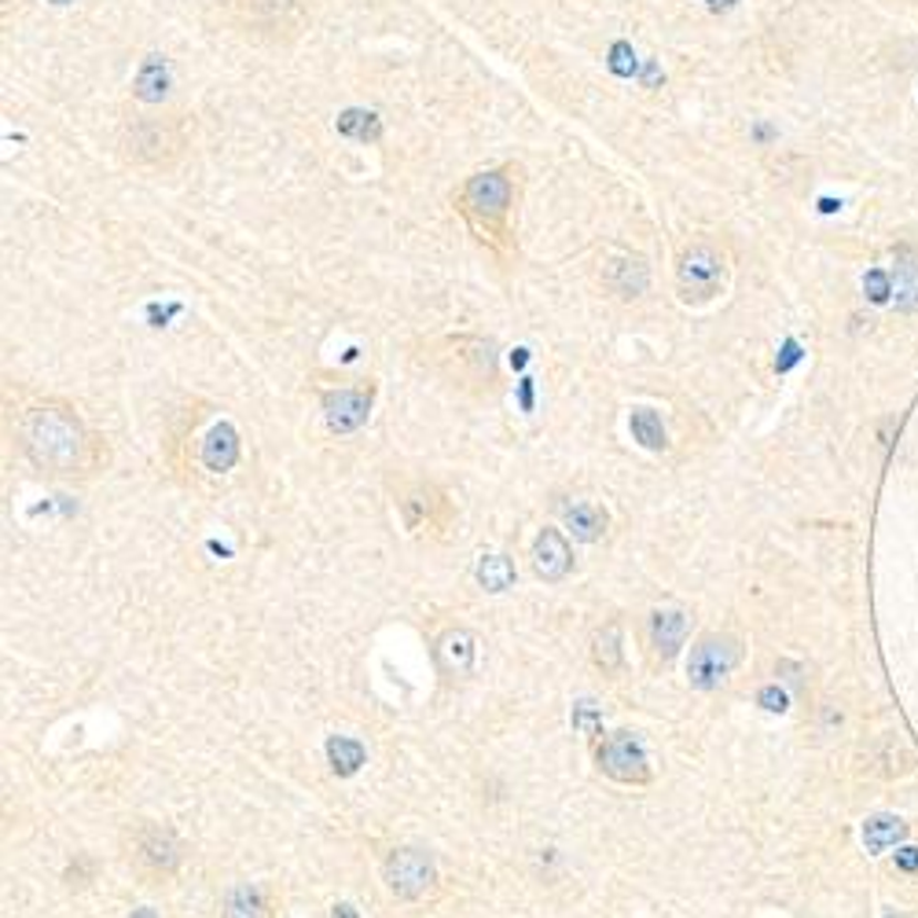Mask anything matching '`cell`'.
<instances>
[{
	"label": "cell",
	"instance_id": "1",
	"mask_svg": "<svg viewBox=\"0 0 918 918\" xmlns=\"http://www.w3.org/2000/svg\"><path fill=\"white\" fill-rule=\"evenodd\" d=\"M522 166L497 163L459 180L452 191V210L463 217L467 232L497 261L519 258V202H522Z\"/></svg>",
	"mask_w": 918,
	"mask_h": 918
},
{
	"label": "cell",
	"instance_id": "2",
	"mask_svg": "<svg viewBox=\"0 0 918 918\" xmlns=\"http://www.w3.org/2000/svg\"><path fill=\"white\" fill-rule=\"evenodd\" d=\"M19 449L27 452L33 467L55 478L96 474L100 463L107 459L103 441L63 400H41V405H30L22 411Z\"/></svg>",
	"mask_w": 918,
	"mask_h": 918
},
{
	"label": "cell",
	"instance_id": "3",
	"mask_svg": "<svg viewBox=\"0 0 918 918\" xmlns=\"http://www.w3.org/2000/svg\"><path fill=\"white\" fill-rule=\"evenodd\" d=\"M423 364L463 394H489L500 383L497 342L486 335H441L423 346Z\"/></svg>",
	"mask_w": 918,
	"mask_h": 918
},
{
	"label": "cell",
	"instance_id": "4",
	"mask_svg": "<svg viewBox=\"0 0 918 918\" xmlns=\"http://www.w3.org/2000/svg\"><path fill=\"white\" fill-rule=\"evenodd\" d=\"M188 122L184 118H133L118 133V155L125 166L147 174H169L188 155Z\"/></svg>",
	"mask_w": 918,
	"mask_h": 918
},
{
	"label": "cell",
	"instance_id": "5",
	"mask_svg": "<svg viewBox=\"0 0 918 918\" xmlns=\"http://www.w3.org/2000/svg\"><path fill=\"white\" fill-rule=\"evenodd\" d=\"M728 275H731V261L728 250L709 236H695L676 250L672 261V280H676V294H680L684 305H709L717 302L720 294L728 291Z\"/></svg>",
	"mask_w": 918,
	"mask_h": 918
},
{
	"label": "cell",
	"instance_id": "6",
	"mask_svg": "<svg viewBox=\"0 0 918 918\" xmlns=\"http://www.w3.org/2000/svg\"><path fill=\"white\" fill-rule=\"evenodd\" d=\"M184 842L174 826L166 823H140L129 834V867L140 875L147 886L169 882L184 867Z\"/></svg>",
	"mask_w": 918,
	"mask_h": 918
},
{
	"label": "cell",
	"instance_id": "7",
	"mask_svg": "<svg viewBox=\"0 0 918 918\" xmlns=\"http://www.w3.org/2000/svg\"><path fill=\"white\" fill-rule=\"evenodd\" d=\"M742 661V639L731 633H706L687 658V684L695 691H717Z\"/></svg>",
	"mask_w": 918,
	"mask_h": 918
},
{
	"label": "cell",
	"instance_id": "8",
	"mask_svg": "<svg viewBox=\"0 0 918 918\" xmlns=\"http://www.w3.org/2000/svg\"><path fill=\"white\" fill-rule=\"evenodd\" d=\"M383 882L389 889V897L397 900H423L430 897L438 886V864L427 848L416 845H400L383 859Z\"/></svg>",
	"mask_w": 918,
	"mask_h": 918
},
{
	"label": "cell",
	"instance_id": "9",
	"mask_svg": "<svg viewBox=\"0 0 918 918\" xmlns=\"http://www.w3.org/2000/svg\"><path fill=\"white\" fill-rule=\"evenodd\" d=\"M400 522L416 536H438L452 525V500L434 481H411L397 497Z\"/></svg>",
	"mask_w": 918,
	"mask_h": 918
},
{
	"label": "cell",
	"instance_id": "10",
	"mask_svg": "<svg viewBox=\"0 0 918 918\" xmlns=\"http://www.w3.org/2000/svg\"><path fill=\"white\" fill-rule=\"evenodd\" d=\"M595 761H599V772L606 779H614V783H622V786H647L654 779L650 757L633 731L606 734L599 742V750H595Z\"/></svg>",
	"mask_w": 918,
	"mask_h": 918
},
{
	"label": "cell",
	"instance_id": "11",
	"mask_svg": "<svg viewBox=\"0 0 918 918\" xmlns=\"http://www.w3.org/2000/svg\"><path fill=\"white\" fill-rule=\"evenodd\" d=\"M372 400H375V383L324 389V394H320V408H324L327 430L331 434L361 430L367 423V416H372Z\"/></svg>",
	"mask_w": 918,
	"mask_h": 918
},
{
	"label": "cell",
	"instance_id": "12",
	"mask_svg": "<svg viewBox=\"0 0 918 918\" xmlns=\"http://www.w3.org/2000/svg\"><path fill=\"white\" fill-rule=\"evenodd\" d=\"M687 633H691V617L676 606H661V611L650 614L647 622V639H650V654L654 661H672L680 647L687 643Z\"/></svg>",
	"mask_w": 918,
	"mask_h": 918
},
{
	"label": "cell",
	"instance_id": "13",
	"mask_svg": "<svg viewBox=\"0 0 918 918\" xmlns=\"http://www.w3.org/2000/svg\"><path fill=\"white\" fill-rule=\"evenodd\" d=\"M530 559H533V573L541 581H547V584L566 581L570 570H573V551H570L566 536H562L559 530H541V533H536Z\"/></svg>",
	"mask_w": 918,
	"mask_h": 918
},
{
	"label": "cell",
	"instance_id": "14",
	"mask_svg": "<svg viewBox=\"0 0 918 918\" xmlns=\"http://www.w3.org/2000/svg\"><path fill=\"white\" fill-rule=\"evenodd\" d=\"M603 283L611 286V294L625 298V302H633L643 291H647L650 283V269H647V258L643 254H617L606 261L603 269Z\"/></svg>",
	"mask_w": 918,
	"mask_h": 918
},
{
	"label": "cell",
	"instance_id": "15",
	"mask_svg": "<svg viewBox=\"0 0 918 918\" xmlns=\"http://www.w3.org/2000/svg\"><path fill=\"white\" fill-rule=\"evenodd\" d=\"M275 900L261 882H236L221 900V918H272Z\"/></svg>",
	"mask_w": 918,
	"mask_h": 918
},
{
	"label": "cell",
	"instance_id": "16",
	"mask_svg": "<svg viewBox=\"0 0 918 918\" xmlns=\"http://www.w3.org/2000/svg\"><path fill=\"white\" fill-rule=\"evenodd\" d=\"M434 654H438L441 672L470 676L474 672V658H478V639H474V633H467V628H445L438 636Z\"/></svg>",
	"mask_w": 918,
	"mask_h": 918
},
{
	"label": "cell",
	"instance_id": "17",
	"mask_svg": "<svg viewBox=\"0 0 918 918\" xmlns=\"http://www.w3.org/2000/svg\"><path fill=\"white\" fill-rule=\"evenodd\" d=\"M169 88H174V71H169L166 55L163 52L144 55L133 77V96L147 103V107H155V103H163L169 96Z\"/></svg>",
	"mask_w": 918,
	"mask_h": 918
},
{
	"label": "cell",
	"instance_id": "18",
	"mask_svg": "<svg viewBox=\"0 0 918 918\" xmlns=\"http://www.w3.org/2000/svg\"><path fill=\"white\" fill-rule=\"evenodd\" d=\"M562 522H566V530L573 533V541H584V544L603 541L606 530H611V514H606L603 503H595V500L566 503V508H562Z\"/></svg>",
	"mask_w": 918,
	"mask_h": 918
},
{
	"label": "cell",
	"instance_id": "19",
	"mask_svg": "<svg viewBox=\"0 0 918 918\" xmlns=\"http://www.w3.org/2000/svg\"><path fill=\"white\" fill-rule=\"evenodd\" d=\"M239 452H243V445H239V430L232 423H217V427L206 430L202 438V467L213 470V474H225V470H232L239 463Z\"/></svg>",
	"mask_w": 918,
	"mask_h": 918
},
{
	"label": "cell",
	"instance_id": "20",
	"mask_svg": "<svg viewBox=\"0 0 918 918\" xmlns=\"http://www.w3.org/2000/svg\"><path fill=\"white\" fill-rule=\"evenodd\" d=\"M239 4V15H243V22H250V27H258V30H294L298 27V4L294 0H236Z\"/></svg>",
	"mask_w": 918,
	"mask_h": 918
},
{
	"label": "cell",
	"instance_id": "21",
	"mask_svg": "<svg viewBox=\"0 0 918 918\" xmlns=\"http://www.w3.org/2000/svg\"><path fill=\"white\" fill-rule=\"evenodd\" d=\"M893 298H897L900 313L918 309V254L911 247L897 250V265H893Z\"/></svg>",
	"mask_w": 918,
	"mask_h": 918
},
{
	"label": "cell",
	"instance_id": "22",
	"mask_svg": "<svg viewBox=\"0 0 918 918\" xmlns=\"http://www.w3.org/2000/svg\"><path fill=\"white\" fill-rule=\"evenodd\" d=\"M335 133L346 136V140H357V144H378V140H383V133H386V125H383V118H378L375 111L346 107V111L338 114Z\"/></svg>",
	"mask_w": 918,
	"mask_h": 918
},
{
	"label": "cell",
	"instance_id": "23",
	"mask_svg": "<svg viewBox=\"0 0 918 918\" xmlns=\"http://www.w3.org/2000/svg\"><path fill=\"white\" fill-rule=\"evenodd\" d=\"M904 834H908V823L900 816H893V812H878V816H870L864 823V845L867 853H889V848H897L904 842Z\"/></svg>",
	"mask_w": 918,
	"mask_h": 918
},
{
	"label": "cell",
	"instance_id": "24",
	"mask_svg": "<svg viewBox=\"0 0 918 918\" xmlns=\"http://www.w3.org/2000/svg\"><path fill=\"white\" fill-rule=\"evenodd\" d=\"M592 661L599 665L606 676H617L625 669V639H622V625L611 622L603 625L592 639Z\"/></svg>",
	"mask_w": 918,
	"mask_h": 918
},
{
	"label": "cell",
	"instance_id": "25",
	"mask_svg": "<svg viewBox=\"0 0 918 918\" xmlns=\"http://www.w3.org/2000/svg\"><path fill=\"white\" fill-rule=\"evenodd\" d=\"M628 430H633V438L650 452H665V445H669V438H665V423L654 408H633Z\"/></svg>",
	"mask_w": 918,
	"mask_h": 918
},
{
	"label": "cell",
	"instance_id": "26",
	"mask_svg": "<svg viewBox=\"0 0 918 918\" xmlns=\"http://www.w3.org/2000/svg\"><path fill=\"white\" fill-rule=\"evenodd\" d=\"M327 761L335 768V775H357L364 764V745L357 739H350V734H331Z\"/></svg>",
	"mask_w": 918,
	"mask_h": 918
},
{
	"label": "cell",
	"instance_id": "27",
	"mask_svg": "<svg viewBox=\"0 0 918 918\" xmlns=\"http://www.w3.org/2000/svg\"><path fill=\"white\" fill-rule=\"evenodd\" d=\"M474 573H478V584L486 592H508L514 584V577H519V573H514V562L508 555H481Z\"/></svg>",
	"mask_w": 918,
	"mask_h": 918
},
{
	"label": "cell",
	"instance_id": "28",
	"mask_svg": "<svg viewBox=\"0 0 918 918\" xmlns=\"http://www.w3.org/2000/svg\"><path fill=\"white\" fill-rule=\"evenodd\" d=\"M757 702H761L768 713H786V691H783V687H775V684L764 687V691L757 695Z\"/></svg>",
	"mask_w": 918,
	"mask_h": 918
},
{
	"label": "cell",
	"instance_id": "29",
	"mask_svg": "<svg viewBox=\"0 0 918 918\" xmlns=\"http://www.w3.org/2000/svg\"><path fill=\"white\" fill-rule=\"evenodd\" d=\"M864 286H867L870 302H889L893 286H889V280H886V272H870L867 280H864Z\"/></svg>",
	"mask_w": 918,
	"mask_h": 918
},
{
	"label": "cell",
	"instance_id": "30",
	"mask_svg": "<svg viewBox=\"0 0 918 918\" xmlns=\"http://www.w3.org/2000/svg\"><path fill=\"white\" fill-rule=\"evenodd\" d=\"M897 864H900L904 870H918V848H900V853H897Z\"/></svg>",
	"mask_w": 918,
	"mask_h": 918
},
{
	"label": "cell",
	"instance_id": "31",
	"mask_svg": "<svg viewBox=\"0 0 918 918\" xmlns=\"http://www.w3.org/2000/svg\"><path fill=\"white\" fill-rule=\"evenodd\" d=\"M331 918H361V911L353 908V904H335V908H331Z\"/></svg>",
	"mask_w": 918,
	"mask_h": 918
},
{
	"label": "cell",
	"instance_id": "32",
	"mask_svg": "<svg viewBox=\"0 0 918 918\" xmlns=\"http://www.w3.org/2000/svg\"><path fill=\"white\" fill-rule=\"evenodd\" d=\"M133 918H158L152 908H140V911H133Z\"/></svg>",
	"mask_w": 918,
	"mask_h": 918
},
{
	"label": "cell",
	"instance_id": "33",
	"mask_svg": "<svg viewBox=\"0 0 918 918\" xmlns=\"http://www.w3.org/2000/svg\"><path fill=\"white\" fill-rule=\"evenodd\" d=\"M52 4H71V0H52Z\"/></svg>",
	"mask_w": 918,
	"mask_h": 918
},
{
	"label": "cell",
	"instance_id": "34",
	"mask_svg": "<svg viewBox=\"0 0 918 918\" xmlns=\"http://www.w3.org/2000/svg\"><path fill=\"white\" fill-rule=\"evenodd\" d=\"M889 918H900V915H889Z\"/></svg>",
	"mask_w": 918,
	"mask_h": 918
}]
</instances>
